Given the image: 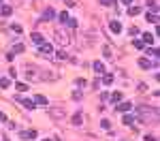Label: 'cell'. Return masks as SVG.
I'll use <instances>...</instances> for the list:
<instances>
[{"mask_svg":"<svg viewBox=\"0 0 160 141\" xmlns=\"http://www.w3.org/2000/svg\"><path fill=\"white\" fill-rule=\"evenodd\" d=\"M135 111H137V122H147L149 118H156L158 116V109L156 107H145V105H139Z\"/></svg>","mask_w":160,"mask_h":141,"instance_id":"6da1fadb","label":"cell"},{"mask_svg":"<svg viewBox=\"0 0 160 141\" xmlns=\"http://www.w3.org/2000/svg\"><path fill=\"white\" fill-rule=\"evenodd\" d=\"M43 68H37V66H28L26 68V75L28 79H37V81H43V79H56L53 73H41Z\"/></svg>","mask_w":160,"mask_h":141,"instance_id":"7a4b0ae2","label":"cell"},{"mask_svg":"<svg viewBox=\"0 0 160 141\" xmlns=\"http://www.w3.org/2000/svg\"><path fill=\"white\" fill-rule=\"evenodd\" d=\"M39 54H41L43 58H49V56L53 54V47L49 45V43H43V45L39 47Z\"/></svg>","mask_w":160,"mask_h":141,"instance_id":"3957f363","label":"cell"},{"mask_svg":"<svg viewBox=\"0 0 160 141\" xmlns=\"http://www.w3.org/2000/svg\"><path fill=\"white\" fill-rule=\"evenodd\" d=\"M156 41V37H154V34H141V43H143V45H152V43Z\"/></svg>","mask_w":160,"mask_h":141,"instance_id":"277c9868","label":"cell"},{"mask_svg":"<svg viewBox=\"0 0 160 141\" xmlns=\"http://www.w3.org/2000/svg\"><path fill=\"white\" fill-rule=\"evenodd\" d=\"M53 17H56V11H53L51 6H47L45 13H43V22H49V19H53Z\"/></svg>","mask_w":160,"mask_h":141,"instance_id":"5b68a950","label":"cell"},{"mask_svg":"<svg viewBox=\"0 0 160 141\" xmlns=\"http://www.w3.org/2000/svg\"><path fill=\"white\" fill-rule=\"evenodd\" d=\"M109 30H111L113 34H118V32H122V24H120L118 19H113V22L109 24Z\"/></svg>","mask_w":160,"mask_h":141,"instance_id":"8992f818","label":"cell"},{"mask_svg":"<svg viewBox=\"0 0 160 141\" xmlns=\"http://www.w3.org/2000/svg\"><path fill=\"white\" fill-rule=\"evenodd\" d=\"M19 137L26 139V141H28V139H34V137H37V130H22Z\"/></svg>","mask_w":160,"mask_h":141,"instance_id":"52a82bcc","label":"cell"},{"mask_svg":"<svg viewBox=\"0 0 160 141\" xmlns=\"http://www.w3.org/2000/svg\"><path fill=\"white\" fill-rule=\"evenodd\" d=\"M139 66L147 70V68H154V62H149L147 58H139Z\"/></svg>","mask_w":160,"mask_h":141,"instance_id":"ba28073f","label":"cell"},{"mask_svg":"<svg viewBox=\"0 0 160 141\" xmlns=\"http://www.w3.org/2000/svg\"><path fill=\"white\" fill-rule=\"evenodd\" d=\"M34 103H37V105H41V107H45V105H49V101H47L43 94H37V96H34Z\"/></svg>","mask_w":160,"mask_h":141,"instance_id":"9c48e42d","label":"cell"},{"mask_svg":"<svg viewBox=\"0 0 160 141\" xmlns=\"http://www.w3.org/2000/svg\"><path fill=\"white\" fill-rule=\"evenodd\" d=\"M32 41L37 43V45H43V43H45V37H43L41 32H34V34H32Z\"/></svg>","mask_w":160,"mask_h":141,"instance_id":"30bf717a","label":"cell"},{"mask_svg":"<svg viewBox=\"0 0 160 141\" xmlns=\"http://www.w3.org/2000/svg\"><path fill=\"white\" fill-rule=\"evenodd\" d=\"M118 109H120V111H130V109H132V105H130L128 101H120V105H118Z\"/></svg>","mask_w":160,"mask_h":141,"instance_id":"8fae6325","label":"cell"},{"mask_svg":"<svg viewBox=\"0 0 160 141\" xmlns=\"http://www.w3.org/2000/svg\"><path fill=\"white\" fill-rule=\"evenodd\" d=\"M145 19H147V22H152V24H158V13H154V11L145 13Z\"/></svg>","mask_w":160,"mask_h":141,"instance_id":"7c38bea8","label":"cell"},{"mask_svg":"<svg viewBox=\"0 0 160 141\" xmlns=\"http://www.w3.org/2000/svg\"><path fill=\"white\" fill-rule=\"evenodd\" d=\"M94 70H96L98 75H103V73H105V64L100 62V60H96V62H94Z\"/></svg>","mask_w":160,"mask_h":141,"instance_id":"4fadbf2b","label":"cell"},{"mask_svg":"<svg viewBox=\"0 0 160 141\" xmlns=\"http://www.w3.org/2000/svg\"><path fill=\"white\" fill-rule=\"evenodd\" d=\"M122 122H124V124H128V126H130L132 122H137V118H135V116H130V113H126V116L122 118Z\"/></svg>","mask_w":160,"mask_h":141,"instance_id":"5bb4252c","label":"cell"},{"mask_svg":"<svg viewBox=\"0 0 160 141\" xmlns=\"http://www.w3.org/2000/svg\"><path fill=\"white\" fill-rule=\"evenodd\" d=\"M103 83H105V86H111V83H113V75H111V73H105V75H103Z\"/></svg>","mask_w":160,"mask_h":141,"instance_id":"9a60e30c","label":"cell"},{"mask_svg":"<svg viewBox=\"0 0 160 141\" xmlns=\"http://www.w3.org/2000/svg\"><path fill=\"white\" fill-rule=\"evenodd\" d=\"M22 105H24L26 109H34V107H37V105H34V101H30V99H24Z\"/></svg>","mask_w":160,"mask_h":141,"instance_id":"2e32d148","label":"cell"},{"mask_svg":"<svg viewBox=\"0 0 160 141\" xmlns=\"http://www.w3.org/2000/svg\"><path fill=\"white\" fill-rule=\"evenodd\" d=\"M81 122H83V116H81V113L77 111L75 116H73V124H75V126H79V124H81Z\"/></svg>","mask_w":160,"mask_h":141,"instance_id":"e0dca14e","label":"cell"},{"mask_svg":"<svg viewBox=\"0 0 160 141\" xmlns=\"http://www.w3.org/2000/svg\"><path fill=\"white\" fill-rule=\"evenodd\" d=\"M109 101H111V103H120V101H122V92H113V94L109 96Z\"/></svg>","mask_w":160,"mask_h":141,"instance_id":"ac0fdd59","label":"cell"},{"mask_svg":"<svg viewBox=\"0 0 160 141\" xmlns=\"http://www.w3.org/2000/svg\"><path fill=\"white\" fill-rule=\"evenodd\" d=\"M0 13H2V17H9V15H11V6H9V4H2Z\"/></svg>","mask_w":160,"mask_h":141,"instance_id":"d6986e66","label":"cell"},{"mask_svg":"<svg viewBox=\"0 0 160 141\" xmlns=\"http://www.w3.org/2000/svg\"><path fill=\"white\" fill-rule=\"evenodd\" d=\"M56 41H58V43H62V45H66V41H68V39H66L62 32H56Z\"/></svg>","mask_w":160,"mask_h":141,"instance_id":"ffe728a7","label":"cell"},{"mask_svg":"<svg viewBox=\"0 0 160 141\" xmlns=\"http://www.w3.org/2000/svg\"><path fill=\"white\" fill-rule=\"evenodd\" d=\"M51 116L53 118H64V109H51Z\"/></svg>","mask_w":160,"mask_h":141,"instance_id":"44dd1931","label":"cell"},{"mask_svg":"<svg viewBox=\"0 0 160 141\" xmlns=\"http://www.w3.org/2000/svg\"><path fill=\"white\" fill-rule=\"evenodd\" d=\"M15 90H17V92H26V90H28V86L22 83V81H17V83H15Z\"/></svg>","mask_w":160,"mask_h":141,"instance_id":"7402d4cb","label":"cell"},{"mask_svg":"<svg viewBox=\"0 0 160 141\" xmlns=\"http://www.w3.org/2000/svg\"><path fill=\"white\" fill-rule=\"evenodd\" d=\"M11 86V77H2L0 79V88H9Z\"/></svg>","mask_w":160,"mask_h":141,"instance_id":"603a6c76","label":"cell"},{"mask_svg":"<svg viewBox=\"0 0 160 141\" xmlns=\"http://www.w3.org/2000/svg\"><path fill=\"white\" fill-rule=\"evenodd\" d=\"M24 49H26V47L22 45V43H17V45H13V49H11V51H13V54H22Z\"/></svg>","mask_w":160,"mask_h":141,"instance_id":"cb8c5ba5","label":"cell"},{"mask_svg":"<svg viewBox=\"0 0 160 141\" xmlns=\"http://www.w3.org/2000/svg\"><path fill=\"white\" fill-rule=\"evenodd\" d=\"M56 58H58V60H66V58H68V54H66L64 49H60V51H56Z\"/></svg>","mask_w":160,"mask_h":141,"instance_id":"d4e9b609","label":"cell"},{"mask_svg":"<svg viewBox=\"0 0 160 141\" xmlns=\"http://www.w3.org/2000/svg\"><path fill=\"white\" fill-rule=\"evenodd\" d=\"M58 19H60L62 24H66V22H68V13H66V11H62V13L58 15Z\"/></svg>","mask_w":160,"mask_h":141,"instance_id":"484cf974","label":"cell"},{"mask_svg":"<svg viewBox=\"0 0 160 141\" xmlns=\"http://www.w3.org/2000/svg\"><path fill=\"white\" fill-rule=\"evenodd\" d=\"M139 13H141L139 6H130V9H128V15H139Z\"/></svg>","mask_w":160,"mask_h":141,"instance_id":"4316f807","label":"cell"},{"mask_svg":"<svg viewBox=\"0 0 160 141\" xmlns=\"http://www.w3.org/2000/svg\"><path fill=\"white\" fill-rule=\"evenodd\" d=\"M100 4H103V6H113L115 0H100Z\"/></svg>","mask_w":160,"mask_h":141,"instance_id":"83f0119b","label":"cell"},{"mask_svg":"<svg viewBox=\"0 0 160 141\" xmlns=\"http://www.w3.org/2000/svg\"><path fill=\"white\" fill-rule=\"evenodd\" d=\"M66 24H68V26H70V28H77V22H75V19H73V17H68V22H66Z\"/></svg>","mask_w":160,"mask_h":141,"instance_id":"f1b7e54d","label":"cell"},{"mask_svg":"<svg viewBox=\"0 0 160 141\" xmlns=\"http://www.w3.org/2000/svg\"><path fill=\"white\" fill-rule=\"evenodd\" d=\"M132 45H135V47H137V49H143V43H141V41H139V39H137V41H132Z\"/></svg>","mask_w":160,"mask_h":141,"instance_id":"f546056e","label":"cell"},{"mask_svg":"<svg viewBox=\"0 0 160 141\" xmlns=\"http://www.w3.org/2000/svg\"><path fill=\"white\" fill-rule=\"evenodd\" d=\"M73 99H75V101H81V92L75 90V92H73Z\"/></svg>","mask_w":160,"mask_h":141,"instance_id":"4dcf8cb0","label":"cell"},{"mask_svg":"<svg viewBox=\"0 0 160 141\" xmlns=\"http://www.w3.org/2000/svg\"><path fill=\"white\" fill-rule=\"evenodd\" d=\"M103 54H105V58H107V60H109V58L113 56V54H111V51H109V47H105V51H103Z\"/></svg>","mask_w":160,"mask_h":141,"instance_id":"1f68e13d","label":"cell"},{"mask_svg":"<svg viewBox=\"0 0 160 141\" xmlns=\"http://www.w3.org/2000/svg\"><path fill=\"white\" fill-rule=\"evenodd\" d=\"M100 124H103V128H111V122H109V120H103Z\"/></svg>","mask_w":160,"mask_h":141,"instance_id":"d6a6232c","label":"cell"},{"mask_svg":"<svg viewBox=\"0 0 160 141\" xmlns=\"http://www.w3.org/2000/svg\"><path fill=\"white\" fill-rule=\"evenodd\" d=\"M130 34H139V28H135V26H130V30H128Z\"/></svg>","mask_w":160,"mask_h":141,"instance_id":"836d02e7","label":"cell"},{"mask_svg":"<svg viewBox=\"0 0 160 141\" xmlns=\"http://www.w3.org/2000/svg\"><path fill=\"white\" fill-rule=\"evenodd\" d=\"M9 77H11V79H15V77H17V73H15V68H11V70H9Z\"/></svg>","mask_w":160,"mask_h":141,"instance_id":"e575fe53","label":"cell"},{"mask_svg":"<svg viewBox=\"0 0 160 141\" xmlns=\"http://www.w3.org/2000/svg\"><path fill=\"white\" fill-rule=\"evenodd\" d=\"M145 141H158V139H156L154 135H145Z\"/></svg>","mask_w":160,"mask_h":141,"instance_id":"d590c367","label":"cell"},{"mask_svg":"<svg viewBox=\"0 0 160 141\" xmlns=\"http://www.w3.org/2000/svg\"><path fill=\"white\" fill-rule=\"evenodd\" d=\"M0 120H2V122H6V116H4L2 111H0Z\"/></svg>","mask_w":160,"mask_h":141,"instance_id":"8d00e7d4","label":"cell"},{"mask_svg":"<svg viewBox=\"0 0 160 141\" xmlns=\"http://www.w3.org/2000/svg\"><path fill=\"white\" fill-rule=\"evenodd\" d=\"M122 2H128V0H122Z\"/></svg>","mask_w":160,"mask_h":141,"instance_id":"74e56055","label":"cell"},{"mask_svg":"<svg viewBox=\"0 0 160 141\" xmlns=\"http://www.w3.org/2000/svg\"><path fill=\"white\" fill-rule=\"evenodd\" d=\"M43 141H47V139H43Z\"/></svg>","mask_w":160,"mask_h":141,"instance_id":"f35d334b","label":"cell"},{"mask_svg":"<svg viewBox=\"0 0 160 141\" xmlns=\"http://www.w3.org/2000/svg\"><path fill=\"white\" fill-rule=\"evenodd\" d=\"M0 2H2V0H0Z\"/></svg>","mask_w":160,"mask_h":141,"instance_id":"ab89813d","label":"cell"}]
</instances>
